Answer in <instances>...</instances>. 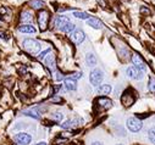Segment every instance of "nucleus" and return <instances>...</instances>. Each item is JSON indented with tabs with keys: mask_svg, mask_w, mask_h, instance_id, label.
<instances>
[{
	"mask_svg": "<svg viewBox=\"0 0 155 145\" xmlns=\"http://www.w3.org/2000/svg\"><path fill=\"white\" fill-rule=\"evenodd\" d=\"M148 88H149V90H150V92L155 93V78H154V77L149 79V84H148Z\"/></svg>",
	"mask_w": 155,
	"mask_h": 145,
	"instance_id": "nucleus-23",
	"label": "nucleus"
},
{
	"mask_svg": "<svg viewBox=\"0 0 155 145\" xmlns=\"http://www.w3.org/2000/svg\"><path fill=\"white\" fill-rule=\"evenodd\" d=\"M103 78H104V73H103V71H101V69H99V68H95V69H93V71L91 72L89 81H91V83H92L94 87L99 85V84L101 83Z\"/></svg>",
	"mask_w": 155,
	"mask_h": 145,
	"instance_id": "nucleus-2",
	"label": "nucleus"
},
{
	"mask_svg": "<svg viewBox=\"0 0 155 145\" xmlns=\"http://www.w3.org/2000/svg\"><path fill=\"white\" fill-rule=\"evenodd\" d=\"M88 24L91 26V27H93V28H95V29H100V28H103V22L100 21V20H98V18H95V17H91V18H88Z\"/></svg>",
	"mask_w": 155,
	"mask_h": 145,
	"instance_id": "nucleus-11",
	"label": "nucleus"
},
{
	"mask_svg": "<svg viewBox=\"0 0 155 145\" xmlns=\"http://www.w3.org/2000/svg\"><path fill=\"white\" fill-rule=\"evenodd\" d=\"M18 31L22 33H35V28L31 24H22L18 27Z\"/></svg>",
	"mask_w": 155,
	"mask_h": 145,
	"instance_id": "nucleus-13",
	"label": "nucleus"
},
{
	"mask_svg": "<svg viewBox=\"0 0 155 145\" xmlns=\"http://www.w3.org/2000/svg\"><path fill=\"white\" fill-rule=\"evenodd\" d=\"M70 37H71V40H72L74 44H81V43L84 40L86 35H84L83 31L78 29V31H74V32H72V34L70 35Z\"/></svg>",
	"mask_w": 155,
	"mask_h": 145,
	"instance_id": "nucleus-7",
	"label": "nucleus"
},
{
	"mask_svg": "<svg viewBox=\"0 0 155 145\" xmlns=\"http://www.w3.org/2000/svg\"><path fill=\"white\" fill-rule=\"evenodd\" d=\"M65 87H66V89H68V90H76V88H77L76 81L72 79V78H66V79H65Z\"/></svg>",
	"mask_w": 155,
	"mask_h": 145,
	"instance_id": "nucleus-14",
	"label": "nucleus"
},
{
	"mask_svg": "<svg viewBox=\"0 0 155 145\" xmlns=\"http://www.w3.org/2000/svg\"><path fill=\"white\" fill-rule=\"evenodd\" d=\"M132 62H133L134 67H137V68H140V69H144V68H145V65H144L143 59H142L139 55H137V54H134V55L132 56Z\"/></svg>",
	"mask_w": 155,
	"mask_h": 145,
	"instance_id": "nucleus-9",
	"label": "nucleus"
},
{
	"mask_svg": "<svg viewBox=\"0 0 155 145\" xmlns=\"http://www.w3.org/2000/svg\"><path fill=\"white\" fill-rule=\"evenodd\" d=\"M32 14L29 12V11H23L22 14H21V17H20V20H21V22H23V23H27V22H31L32 21Z\"/></svg>",
	"mask_w": 155,
	"mask_h": 145,
	"instance_id": "nucleus-17",
	"label": "nucleus"
},
{
	"mask_svg": "<svg viewBox=\"0 0 155 145\" xmlns=\"http://www.w3.org/2000/svg\"><path fill=\"white\" fill-rule=\"evenodd\" d=\"M22 45H23V49L31 54H38L41 50V44L34 39H26L23 40Z\"/></svg>",
	"mask_w": 155,
	"mask_h": 145,
	"instance_id": "nucleus-1",
	"label": "nucleus"
},
{
	"mask_svg": "<svg viewBox=\"0 0 155 145\" xmlns=\"http://www.w3.org/2000/svg\"><path fill=\"white\" fill-rule=\"evenodd\" d=\"M48 21H49V12L45 10H42L38 14V24H39L41 31H45L48 27Z\"/></svg>",
	"mask_w": 155,
	"mask_h": 145,
	"instance_id": "nucleus-3",
	"label": "nucleus"
},
{
	"mask_svg": "<svg viewBox=\"0 0 155 145\" xmlns=\"http://www.w3.org/2000/svg\"><path fill=\"white\" fill-rule=\"evenodd\" d=\"M0 39H4V40H9L10 39V35L6 32H0Z\"/></svg>",
	"mask_w": 155,
	"mask_h": 145,
	"instance_id": "nucleus-27",
	"label": "nucleus"
},
{
	"mask_svg": "<svg viewBox=\"0 0 155 145\" xmlns=\"http://www.w3.org/2000/svg\"><path fill=\"white\" fill-rule=\"evenodd\" d=\"M73 16L77 18H81V20H88L89 18V15L87 12H81V11H74Z\"/></svg>",
	"mask_w": 155,
	"mask_h": 145,
	"instance_id": "nucleus-20",
	"label": "nucleus"
},
{
	"mask_svg": "<svg viewBox=\"0 0 155 145\" xmlns=\"http://www.w3.org/2000/svg\"><path fill=\"white\" fill-rule=\"evenodd\" d=\"M143 127V123L140 120L136 118V117H130L127 120V128L131 130V132H139Z\"/></svg>",
	"mask_w": 155,
	"mask_h": 145,
	"instance_id": "nucleus-4",
	"label": "nucleus"
},
{
	"mask_svg": "<svg viewBox=\"0 0 155 145\" xmlns=\"http://www.w3.org/2000/svg\"><path fill=\"white\" fill-rule=\"evenodd\" d=\"M81 76H82V73H81V72H78V73H74V75H73V76H72V77H71V78H72V79H74V81H76V79H77V78H80V77H81Z\"/></svg>",
	"mask_w": 155,
	"mask_h": 145,
	"instance_id": "nucleus-30",
	"label": "nucleus"
},
{
	"mask_svg": "<svg viewBox=\"0 0 155 145\" xmlns=\"http://www.w3.org/2000/svg\"><path fill=\"white\" fill-rule=\"evenodd\" d=\"M98 102H99V105H100L101 107H104V108H109V107H111V105H112V101H111L110 99H107V98H99V99H98Z\"/></svg>",
	"mask_w": 155,
	"mask_h": 145,
	"instance_id": "nucleus-15",
	"label": "nucleus"
},
{
	"mask_svg": "<svg viewBox=\"0 0 155 145\" xmlns=\"http://www.w3.org/2000/svg\"><path fill=\"white\" fill-rule=\"evenodd\" d=\"M62 78H64V77H62V76L59 73V72H58V73H56V76H55V79H56V81H61Z\"/></svg>",
	"mask_w": 155,
	"mask_h": 145,
	"instance_id": "nucleus-31",
	"label": "nucleus"
},
{
	"mask_svg": "<svg viewBox=\"0 0 155 145\" xmlns=\"http://www.w3.org/2000/svg\"><path fill=\"white\" fill-rule=\"evenodd\" d=\"M92 145H104V144L100 141H94V143H92Z\"/></svg>",
	"mask_w": 155,
	"mask_h": 145,
	"instance_id": "nucleus-32",
	"label": "nucleus"
},
{
	"mask_svg": "<svg viewBox=\"0 0 155 145\" xmlns=\"http://www.w3.org/2000/svg\"><path fill=\"white\" fill-rule=\"evenodd\" d=\"M139 12L142 14V15H151V11L148 9V8H145V6H140V9H139Z\"/></svg>",
	"mask_w": 155,
	"mask_h": 145,
	"instance_id": "nucleus-24",
	"label": "nucleus"
},
{
	"mask_svg": "<svg viewBox=\"0 0 155 145\" xmlns=\"http://www.w3.org/2000/svg\"><path fill=\"white\" fill-rule=\"evenodd\" d=\"M86 62H87L88 66H95L97 59H95V56H94L92 53H89V54L86 55Z\"/></svg>",
	"mask_w": 155,
	"mask_h": 145,
	"instance_id": "nucleus-18",
	"label": "nucleus"
},
{
	"mask_svg": "<svg viewBox=\"0 0 155 145\" xmlns=\"http://www.w3.org/2000/svg\"><path fill=\"white\" fill-rule=\"evenodd\" d=\"M29 6L33 8V9H35V10H41L44 6V2H42V0H31V2H29Z\"/></svg>",
	"mask_w": 155,
	"mask_h": 145,
	"instance_id": "nucleus-12",
	"label": "nucleus"
},
{
	"mask_svg": "<svg viewBox=\"0 0 155 145\" xmlns=\"http://www.w3.org/2000/svg\"><path fill=\"white\" fill-rule=\"evenodd\" d=\"M61 31H62V32H65V33H70V32L74 31V24H73V23H71V22H68L67 24H65V26L61 28Z\"/></svg>",
	"mask_w": 155,
	"mask_h": 145,
	"instance_id": "nucleus-21",
	"label": "nucleus"
},
{
	"mask_svg": "<svg viewBox=\"0 0 155 145\" xmlns=\"http://www.w3.org/2000/svg\"><path fill=\"white\" fill-rule=\"evenodd\" d=\"M45 65H47L49 68L55 69V57H54L53 54H50V55L47 56V59H45Z\"/></svg>",
	"mask_w": 155,
	"mask_h": 145,
	"instance_id": "nucleus-16",
	"label": "nucleus"
},
{
	"mask_svg": "<svg viewBox=\"0 0 155 145\" xmlns=\"http://www.w3.org/2000/svg\"><path fill=\"white\" fill-rule=\"evenodd\" d=\"M127 76L132 79H142L144 77V69L137 68L134 66L127 68Z\"/></svg>",
	"mask_w": 155,
	"mask_h": 145,
	"instance_id": "nucleus-5",
	"label": "nucleus"
},
{
	"mask_svg": "<svg viewBox=\"0 0 155 145\" xmlns=\"http://www.w3.org/2000/svg\"><path fill=\"white\" fill-rule=\"evenodd\" d=\"M148 137H149V140H150L153 144H155V127H153V128L149 129Z\"/></svg>",
	"mask_w": 155,
	"mask_h": 145,
	"instance_id": "nucleus-22",
	"label": "nucleus"
},
{
	"mask_svg": "<svg viewBox=\"0 0 155 145\" xmlns=\"http://www.w3.org/2000/svg\"><path fill=\"white\" fill-rule=\"evenodd\" d=\"M53 118L55 120V121H58V122H60L62 118H64V116H62V114H60V112H55L54 115H53Z\"/></svg>",
	"mask_w": 155,
	"mask_h": 145,
	"instance_id": "nucleus-26",
	"label": "nucleus"
},
{
	"mask_svg": "<svg viewBox=\"0 0 155 145\" xmlns=\"http://www.w3.org/2000/svg\"><path fill=\"white\" fill-rule=\"evenodd\" d=\"M37 145H47L45 143H39V144H37Z\"/></svg>",
	"mask_w": 155,
	"mask_h": 145,
	"instance_id": "nucleus-33",
	"label": "nucleus"
},
{
	"mask_svg": "<svg viewBox=\"0 0 155 145\" xmlns=\"http://www.w3.org/2000/svg\"><path fill=\"white\" fill-rule=\"evenodd\" d=\"M49 53H50V49H47V50H44L43 53H41V55L38 56V59H39V60H43V59L47 56V54H49Z\"/></svg>",
	"mask_w": 155,
	"mask_h": 145,
	"instance_id": "nucleus-29",
	"label": "nucleus"
},
{
	"mask_svg": "<svg viewBox=\"0 0 155 145\" xmlns=\"http://www.w3.org/2000/svg\"><path fill=\"white\" fill-rule=\"evenodd\" d=\"M32 140V137L27 133H18L17 135H15V143L17 145H28Z\"/></svg>",
	"mask_w": 155,
	"mask_h": 145,
	"instance_id": "nucleus-6",
	"label": "nucleus"
},
{
	"mask_svg": "<svg viewBox=\"0 0 155 145\" xmlns=\"http://www.w3.org/2000/svg\"><path fill=\"white\" fill-rule=\"evenodd\" d=\"M61 127H62V128H65V129L71 128V127H72V121H71V120H68V121H66L65 123H61Z\"/></svg>",
	"mask_w": 155,
	"mask_h": 145,
	"instance_id": "nucleus-28",
	"label": "nucleus"
},
{
	"mask_svg": "<svg viewBox=\"0 0 155 145\" xmlns=\"http://www.w3.org/2000/svg\"><path fill=\"white\" fill-rule=\"evenodd\" d=\"M25 115L31 116V117H33V118H41V116L38 115V114H35L34 111H26V112H25Z\"/></svg>",
	"mask_w": 155,
	"mask_h": 145,
	"instance_id": "nucleus-25",
	"label": "nucleus"
},
{
	"mask_svg": "<svg viewBox=\"0 0 155 145\" xmlns=\"http://www.w3.org/2000/svg\"><path fill=\"white\" fill-rule=\"evenodd\" d=\"M117 145H122V144H117Z\"/></svg>",
	"mask_w": 155,
	"mask_h": 145,
	"instance_id": "nucleus-34",
	"label": "nucleus"
},
{
	"mask_svg": "<svg viewBox=\"0 0 155 145\" xmlns=\"http://www.w3.org/2000/svg\"><path fill=\"white\" fill-rule=\"evenodd\" d=\"M98 92H99V94H101V95L110 94V93H111V85H109V84H103V85H100V88L98 89Z\"/></svg>",
	"mask_w": 155,
	"mask_h": 145,
	"instance_id": "nucleus-19",
	"label": "nucleus"
},
{
	"mask_svg": "<svg viewBox=\"0 0 155 145\" xmlns=\"http://www.w3.org/2000/svg\"><path fill=\"white\" fill-rule=\"evenodd\" d=\"M121 101H122V104H124L125 106H131V105L136 101V98H134V95H133L130 90H126V92L124 93L122 98H121Z\"/></svg>",
	"mask_w": 155,
	"mask_h": 145,
	"instance_id": "nucleus-8",
	"label": "nucleus"
},
{
	"mask_svg": "<svg viewBox=\"0 0 155 145\" xmlns=\"http://www.w3.org/2000/svg\"><path fill=\"white\" fill-rule=\"evenodd\" d=\"M68 22H70L68 17H66V16H58L56 20H55V26L61 29V28H62L65 24H67Z\"/></svg>",
	"mask_w": 155,
	"mask_h": 145,
	"instance_id": "nucleus-10",
	"label": "nucleus"
}]
</instances>
